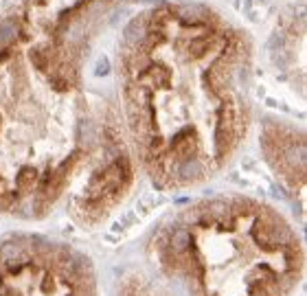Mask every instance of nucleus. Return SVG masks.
<instances>
[{
    "label": "nucleus",
    "instance_id": "obj_1",
    "mask_svg": "<svg viewBox=\"0 0 307 296\" xmlns=\"http://www.w3.org/2000/svg\"><path fill=\"white\" fill-rule=\"evenodd\" d=\"M173 16H178V20L182 22L184 27L193 25H206L209 22V16L211 11L204 7V4H197V2H184V4H178L176 9H171Z\"/></svg>",
    "mask_w": 307,
    "mask_h": 296
},
{
    "label": "nucleus",
    "instance_id": "obj_2",
    "mask_svg": "<svg viewBox=\"0 0 307 296\" xmlns=\"http://www.w3.org/2000/svg\"><path fill=\"white\" fill-rule=\"evenodd\" d=\"M149 16H136L130 20V25L125 27V31H123V35H125V40L130 42V44H136L140 46L145 40V35H147V27H149Z\"/></svg>",
    "mask_w": 307,
    "mask_h": 296
},
{
    "label": "nucleus",
    "instance_id": "obj_3",
    "mask_svg": "<svg viewBox=\"0 0 307 296\" xmlns=\"http://www.w3.org/2000/svg\"><path fill=\"white\" fill-rule=\"evenodd\" d=\"M211 46H213V35H197V37H193V40L189 42L187 51H189L191 57H202Z\"/></svg>",
    "mask_w": 307,
    "mask_h": 296
},
{
    "label": "nucleus",
    "instance_id": "obj_4",
    "mask_svg": "<svg viewBox=\"0 0 307 296\" xmlns=\"http://www.w3.org/2000/svg\"><path fill=\"white\" fill-rule=\"evenodd\" d=\"M16 35H18V22L13 20V18H4V20H0V49L7 46Z\"/></svg>",
    "mask_w": 307,
    "mask_h": 296
},
{
    "label": "nucleus",
    "instance_id": "obj_5",
    "mask_svg": "<svg viewBox=\"0 0 307 296\" xmlns=\"http://www.w3.org/2000/svg\"><path fill=\"white\" fill-rule=\"evenodd\" d=\"M178 173H180V178H184V180H195V178L202 176V164L195 158H187V161H182Z\"/></svg>",
    "mask_w": 307,
    "mask_h": 296
},
{
    "label": "nucleus",
    "instance_id": "obj_6",
    "mask_svg": "<svg viewBox=\"0 0 307 296\" xmlns=\"http://www.w3.org/2000/svg\"><path fill=\"white\" fill-rule=\"evenodd\" d=\"M35 178H37L35 169H22V171H20V180H18V187H20V189H31L33 182H35Z\"/></svg>",
    "mask_w": 307,
    "mask_h": 296
},
{
    "label": "nucleus",
    "instance_id": "obj_7",
    "mask_svg": "<svg viewBox=\"0 0 307 296\" xmlns=\"http://www.w3.org/2000/svg\"><path fill=\"white\" fill-rule=\"evenodd\" d=\"M49 57H51V55H44L40 49L31 51V62L35 64L40 70H46V62H49Z\"/></svg>",
    "mask_w": 307,
    "mask_h": 296
},
{
    "label": "nucleus",
    "instance_id": "obj_8",
    "mask_svg": "<svg viewBox=\"0 0 307 296\" xmlns=\"http://www.w3.org/2000/svg\"><path fill=\"white\" fill-rule=\"evenodd\" d=\"M110 73V62H108V57H101L97 62V68H94V75L97 77H103V75Z\"/></svg>",
    "mask_w": 307,
    "mask_h": 296
}]
</instances>
